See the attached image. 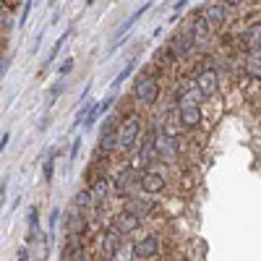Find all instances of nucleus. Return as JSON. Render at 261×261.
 I'll return each mask as SVG.
<instances>
[{"label": "nucleus", "instance_id": "nucleus-15", "mask_svg": "<svg viewBox=\"0 0 261 261\" xmlns=\"http://www.w3.org/2000/svg\"><path fill=\"white\" fill-rule=\"evenodd\" d=\"M39 238V212H37V206H32L29 209V238H27V243H34Z\"/></svg>", "mask_w": 261, "mask_h": 261}, {"label": "nucleus", "instance_id": "nucleus-6", "mask_svg": "<svg viewBox=\"0 0 261 261\" xmlns=\"http://www.w3.org/2000/svg\"><path fill=\"white\" fill-rule=\"evenodd\" d=\"M136 180H139V175H136V170H134V167H125V170H120V175L115 178V193H118V196L130 193V188L136 186Z\"/></svg>", "mask_w": 261, "mask_h": 261}, {"label": "nucleus", "instance_id": "nucleus-39", "mask_svg": "<svg viewBox=\"0 0 261 261\" xmlns=\"http://www.w3.org/2000/svg\"><path fill=\"white\" fill-rule=\"evenodd\" d=\"M0 60H3V47H0Z\"/></svg>", "mask_w": 261, "mask_h": 261}, {"label": "nucleus", "instance_id": "nucleus-23", "mask_svg": "<svg viewBox=\"0 0 261 261\" xmlns=\"http://www.w3.org/2000/svg\"><path fill=\"white\" fill-rule=\"evenodd\" d=\"M110 261H134V248H128V246H120L113 256H110Z\"/></svg>", "mask_w": 261, "mask_h": 261}, {"label": "nucleus", "instance_id": "nucleus-35", "mask_svg": "<svg viewBox=\"0 0 261 261\" xmlns=\"http://www.w3.org/2000/svg\"><path fill=\"white\" fill-rule=\"evenodd\" d=\"M16 258H18V261H27V258H29V251H27V248H18V256H16Z\"/></svg>", "mask_w": 261, "mask_h": 261}, {"label": "nucleus", "instance_id": "nucleus-17", "mask_svg": "<svg viewBox=\"0 0 261 261\" xmlns=\"http://www.w3.org/2000/svg\"><path fill=\"white\" fill-rule=\"evenodd\" d=\"M115 146H118L115 130H113L110 125H105V130H102V141H99V149H102V151H113Z\"/></svg>", "mask_w": 261, "mask_h": 261}, {"label": "nucleus", "instance_id": "nucleus-33", "mask_svg": "<svg viewBox=\"0 0 261 261\" xmlns=\"http://www.w3.org/2000/svg\"><path fill=\"white\" fill-rule=\"evenodd\" d=\"M6 191H8V180L3 178V180H0V206L6 204Z\"/></svg>", "mask_w": 261, "mask_h": 261}, {"label": "nucleus", "instance_id": "nucleus-12", "mask_svg": "<svg viewBox=\"0 0 261 261\" xmlns=\"http://www.w3.org/2000/svg\"><path fill=\"white\" fill-rule=\"evenodd\" d=\"M154 139H157V134L154 130H149V136H146V141L141 144V165H149V160H157V149H154Z\"/></svg>", "mask_w": 261, "mask_h": 261}, {"label": "nucleus", "instance_id": "nucleus-31", "mask_svg": "<svg viewBox=\"0 0 261 261\" xmlns=\"http://www.w3.org/2000/svg\"><path fill=\"white\" fill-rule=\"evenodd\" d=\"M79 149H81V139H76V141H73V146H71V157H68V165H71V162L79 157Z\"/></svg>", "mask_w": 261, "mask_h": 261}, {"label": "nucleus", "instance_id": "nucleus-21", "mask_svg": "<svg viewBox=\"0 0 261 261\" xmlns=\"http://www.w3.org/2000/svg\"><path fill=\"white\" fill-rule=\"evenodd\" d=\"M134 68H136V58H130V63L125 65V68H123V71L118 73V79L113 81V89H118V86H120V84H123V81H125V79H128L130 73H134Z\"/></svg>", "mask_w": 261, "mask_h": 261}, {"label": "nucleus", "instance_id": "nucleus-30", "mask_svg": "<svg viewBox=\"0 0 261 261\" xmlns=\"http://www.w3.org/2000/svg\"><path fill=\"white\" fill-rule=\"evenodd\" d=\"M32 6H34V0H27V6H24V11H21V27L29 21V13H32Z\"/></svg>", "mask_w": 261, "mask_h": 261}, {"label": "nucleus", "instance_id": "nucleus-9", "mask_svg": "<svg viewBox=\"0 0 261 261\" xmlns=\"http://www.w3.org/2000/svg\"><path fill=\"white\" fill-rule=\"evenodd\" d=\"M141 188L146 191V193H160V191H165V178L160 175V172H144L141 175Z\"/></svg>", "mask_w": 261, "mask_h": 261}, {"label": "nucleus", "instance_id": "nucleus-28", "mask_svg": "<svg viewBox=\"0 0 261 261\" xmlns=\"http://www.w3.org/2000/svg\"><path fill=\"white\" fill-rule=\"evenodd\" d=\"M92 105H94V102H86V105L81 107V110L76 113V120H73V125H81V120L86 118V113H89V110H92Z\"/></svg>", "mask_w": 261, "mask_h": 261}, {"label": "nucleus", "instance_id": "nucleus-14", "mask_svg": "<svg viewBox=\"0 0 261 261\" xmlns=\"http://www.w3.org/2000/svg\"><path fill=\"white\" fill-rule=\"evenodd\" d=\"M258 34H261V27H258V21H256V27H251L246 32V47L251 55H258Z\"/></svg>", "mask_w": 261, "mask_h": 261}, {"label": "nucleus", "instance_id": "nucleus-24", "mask_svg": "<svg viewBox=\"0 0 261 261\" xmlns=\"http://www.w3.org/2000/svg\"><path fill=\"white\" fill-rule=\"evenodd\" d=\"M99 115H102V110H99V105L94 102V105H92V110L86 113V118L81 120V123H84V128H92V125L97 123V118H99Z\"/></svg>", "mask_w": 261, "mask_h": 261}, {"label": "nucleus", "instance_id": "nucleus-38", "mask_svg": "<svg viewBox=\"0 0 261 261\" xmlns=\"http://www.w3.org/2000/svg\"><path fill=\"white\" fill-rule=\"evenodd\" d=\"M92 3H94V0H86V6H92Z\"/></svg>", "mask_w": 261, "mask_h": 261}, {"label": "nucleus", "instance_id": "nucleus-29", "mask_svg": "<svg viewBox=\"0 0 261 261\" xmlns=\"http://www.w3.org/2000/svg\"><path fill=\"white\" fill-rule=\"evenodd\" d=\"M113 105H115V92H110V94H107V97L102 99V105H99V110H102V113H107V110H110Z\"/></svg>", "mask_w": 261, "mask_h": 261}, {"label": "nucleus", "instance_id": "nucleus-32", "mask_svg": "<svg viewBox=\"0 0 261 261\" xmlns=\"http://www.w3.org/2000/svg\"><path fill=\"white\" fill-rule=\"evenodd\" d=\"M71 68H73V58L65 60V63L60 65V71H58V73H60V76H65V73H71Z\"/></svg>", "mask_w": 261, "mask_h": 261}, {"label": "nucleus", "instance_id": "nucleus-16", "mask_svg": "<svg viewBox=\"0 0 261 261\" xmlns=\"http://www.w3.org/2000/svg\"><path fill=\"white\" fill-rule=\"evenodd\" d=\"M191 50H193V37H188V34H178V37H175V55L183 58V55H188Z\"/></svg>", "mask_w": 261, "mask_h": 261}, {"label": "nucleus", "instance_id": "nucleus-8", "mask_svg": "<svg viewBox=\"0 0 261 261\" xmlns=\"http://www.w3.org/2000/svg\"><path fill=\"white\" fill-rule=\"evenodd\" d=\"M120 246H123V235L115 227H110V230L102 235V251H105V256H113Z\"/></svg>", "mask_w": 261, "mask_h": 261}, {"label": "nucleus", "instance_id": "nucleus-2", "mask_svg": "<svg viewBox=\"0 0 261 261\" xmlns=\"http://www.w3.org/2000/svg\"><path fill=\"white\" fill-rule=\"evenodd\" d=\"M134 92H136V99H139V102H144V105H154L157 97H160V84H157L154 76H139Z\"/></svg>", "mask_w": 261, "mask_h": 261}, {"label": "nucleus", "instance_id": "nucleus-3", "mask_svg": "<svg viewBox=\"0 0 261 261\" xmlns=\"http://www.w3.org/2000/svg\"><path fill=\"white\" fill-rule=\"evenodd\" d=\"M149 8H151V0H146V3H144V6H141V8H139V11L134 13V16H130V18H125L123 24L118 27V32H115V45L110 47V53H115V50H118V47L123 45V42H125V34H128V29L134 27V24H136V21H139V18H141V16H144V13L149 11Z\"/></svg>", "mask_w": 261, "mask_h": 261}, {"label": "nucleus", "instance_id": "nucleus-20", "mask_svg": "<svg viewBox=\"0 0 261 261\" xmlns=\"http://www.w3.org/2000/svg\"><path fill=\"white\" fill-rule=\"evenodd\" d=\"M92 201H94V199H92V191H89V188L79 191V193H76V199H73V204H76L79 209H86V206H92Z\"/></svg>", "mask_w": 261, "mask_h": 261}, {"label": "nucleus", "instance_id": "nucleus-11", "mask_svg": "<svg viewBox=\"0 0 261 261\" xmlns=\"http://www.w3.org/2000/svg\"><path fill=\"white\" fill-rule=\"evenodd\" d=\"M209 37H212V24L204 16H199L193 21V42H206Z\"/></svg>", "mask_w": 261, "mask_h": 261}, {"label": "nucleus", "instance_id": "nucleus-5", "mask_svg": "<svg viewBox=\"0 0 261 261\" xmlns=\"http://www.w3.org/2000/svg\"><path fill=\"white\" fill-rule=\"evenodd\" d=\"M196 86H199V94H201V97H212V94H217V86H220V81H217V73H214L212 68H206V71L199 73V79H196Z\"/></svg>", "mask_w": 261, "mask_h": 261}, {"label": "nucleus", "instance_id": "nucleus-13", "mask_svg": "<svg viewBox=\"0 0 261 261\" xmlns=\"http://www.w3.org/2000/svg\"><path fill=\"white\" fill-rule=\"evenodd\" d=\"M65 225H68V235H84V230H86L84 227L86 222H84V217L79 212H71L68 220H65Z\"/></svg>", "mask_w": 261, "mask_h": 261}, {"label": "nucleus", "instance_id": "nucleus-7", "mask_svg": "<svg viewBox=\"0 0 261 261\" xmlns=\"http://www.w3.org/2000/svg\"><path fill=\"white\" fill-rule=\"evenodd\" d=\"M160 251V241L157 238H144V241H139L136 246H134V258H151Z\"/></svg>", "mask_w": 261, "mask_h": 261}, {"label": "nucleus", "instance_id": "nucleus-40", "mask_svg": "<svg viewBox=\"0 0 261 261\" xmlns=\"http://www.w3.org/2000/svg\"><path fill=\"white\" fill-rule=\"evenodd\" d=\"M55 3H58V0H50V6H55Z\"/></svg>", "mask_w": 261, "mask_h": 261}, {"label": "nucleus", "instance_id": "nucleus-10", "mask_svg": "<svg viewBox=\"0 0 261 261\" xmlns=\"http://www.w3.org/2000/svg\"><path fill=\"white\" fill-rule=\"evenodd\" d=\"M199 120H201V110H199L196 105H186V107H180V123H183L186 128L199 125Z\"/></svg>", "mask_w": 261, "mask_h": 261}, {"label": "nucleus", "instance_id": "nucleus-25", "mask_svg": "<svg viewBox=\"0 0 261 261\" xmlns=\"http://www.w3.org/2000/svg\"><path fill=\"white\" fill-rule=\"evenodd\" d=\"M55 154L58 151H50V157L45 162V183H53V170H55Z\"/></svg>", "mask_w": 261, "mask_h": 261}, {"label": "nucleus", "instance_id": "nucleus-4", "mask_svg": "<svg viewBox=\"0 0 261 261\" xmlns=\"http://www.w3.org/2000/svg\"><path fill=\"white\" fill-rule=\"evenodd\" d=\"M139 222H141V217H136L134 212H128V209L113 217V227H115L120 235H125V232H134V230L139 227Z\"/></svg>", "mask_w": 261, "mask_h": 261}, {"label": "nucleus", "instance_id": "nucleus-19", "mask_svg": "<svg viewBox=\"0 0 261 261\" xmlns=\"http://www.w3.org/2000/svg\"><path fill=\"white\" fill-rule=\"evenodd\" d=\"M212 27H220L222 21H225V6H212L209 11H206V16H204Z\"/></svg>", "mask_w": 261, "mask_h": 261}, {"label": "nucleus", "instance_id": "nucleus-27", "mask_svg": "<svg viewBox=\"0 0 261 261\" xmlns=\"http://www.w3.org/2000/svg\"><path fill=\"white\" fill-rule=\"evenodd\" d=\"M60 94H63V81H58V84L53 86V89H50V99H47V107H50V105H55V99H58Z\"/></svg>", "mask_w": 261, "mask_h": 261}, {"label": "nucleus", "instance_id": "nucleus-37", "mask_svg": "<svg viewBox=\"0 0 261 261\" xmlns=\"http://www.w3.org/2000/svg\"><path fill=\"white\" fill-rule=\"evenodd\" d=\"M225 3H227V6H241L243 0H225Z\"/></svg>", "mask_w": 261, "mask_h": 261}, {"label": "nucleus", "instance_id": "nucleus-26", "mask_svg": "<svg viewBox=\"0 0 261 261\" xmlns=\"http://www.w3.org/2000/svg\"><path fill=\"white\" fill-rule=\"evenodd\" d=\"M128 212H134L136 217H141L144 212H151V206H149L146 201H130V206H128Z\"/></svg>", "mask_w": 261, "mask_h": 261}, {"label": "nucleus", "instance_id": "nucleus-34", "mask_svg": "<svg viewBox=\"0 0 261 261\" xmlns=\"http://www.w3.org/2000/svg\"><path fill=\"white\" fill-rule=\"evenodd\" d=\"M58 217H60V209H53V212H50V225H47L50 230H53V227L58 225Z\"/></svg>", "mask_w": 261, "mask_h": 261}, {"label": "nucleus", "instance_id": "nucleus-18", "mask_svg": "<svg viewBox=\"0 0 261 261\" xmlns=\"http://www.w3.org/2000/svg\"><path fill=\"white\" fill-rule=\"evenodd\" d=\"M73 37V29H68V32H63L60 37H58V42H55V45H53V50H50V55H47V60H45V65H50L55 58H58V53L63 50V45H65V42H68Z\"/></svg>", "mask_w": 261, "mask_h": 261}, {"label": "nucleus", "instance_id": "nucleus-1", "mask_svg": "<svg viewBox=\"0 0 261 261\" xmlns=\"http://www.w3.org/2000/svg\"><path fill=\"white\" fill-rule=\"evenodd\" d=\"M139 134H141V123L136 115H130L128 120H123V125L115 130V139H118V146L123 151H134L139 146Z\"/></svg>", "mask_w": 261, "mask_h": 261}, {"label": "nucleus", "instance_id": "nucleus-36", "mask_svg": "<svg viewBox=\"0 0 261 261\" xmlns=\"http://www.w3.org/2000/svg\"><path fill=\"white\" fill-rule=\"evenodd\" d=\"M8 139H11V136H8V134H3V139H0V151H3V149L8 146Z\"/></svg>", "mask_w": 261, "mask_h": 261}, {"label": "nucleus", "instance_id": "nucleus-22", "mask_svg": "<svg viewBox=\"0 0 261 261\" xmlns=\"http://www.w3.org/2000/svg\"><path fill=\"white\" fill-rule=\"evenodd\" d=\"M196 99H199V92L193 89H186L178 94V107H186V105H196Z\"/></svg>", "mask_w": 261, "mask_h": 261}]
</instances>
